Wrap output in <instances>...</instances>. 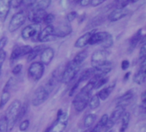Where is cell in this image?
Segmentation results:
<instances>
[{"label":"cell","mask_w":146,"mask_h":132,"mask_svg":"<svg viewBox=\"0 0 146 132\" xmlns=\"http://www.w3.org/2000/svg\"><path fill=\"white\" fill-rule=\"evenodd\" d=\"M94 89V82L90 80L86 85L76 94L73 101V106L76 112H83L88 106L89 100L92 96V92Z\"/></svg>","instance_id":"cell-1"},{"label":"cell","mask_w":146,"mask_h":132,"mask_svg":"<svg viewBox=\"0 0 146 132\" xmlns=\"http://www.w3.org/2000/svg\"><path fill=\"white\" fill-rule=\"evenodd\" d=\"M21 107V101L19 100H15L14 101L11 102V104L7 108L5 112V115L3 117L6 120L9 131H11L14 128V126L16 125V119Z\"/></svg>","instance_id":"cell-2"},{"label":"cell","mask_w":146,"mask_h":132,"mask_svg":"<svg viewBox=\"0 0 146 132\" xmlns=\"http://www.w3.org/2000/svg\"><path fill=\"white\" fill-rule=\"evenodd\" d=\"M114 40L111 34L109 32H94L90 38L89 45H97L100 44L104 49L110 48L113 46Z\"/></svg>","instance_id":"cell-3"},{"label":"cell","mask_w":146,"mask_h":132,"mask_svg":"<svg viewBox=\"0 0 146 132\" xmlns=\"http://www.w3.org/2000/svg\"><path fill=\"white\" fill-rule=\"evenodd\" d=\"M80 66H81V64H79L78 62H76L75 60L73 59L72 61H70L65 66L63 71L62 72L61 81L65 84H68L70 82H72L74 80V78L76 76L77 73L79 72Z\"/></svg>","instance_id":"cell-4"},{"label":"cell","mask_w":146,"mask_h":132,"mask_svg":"<svg viewBox=\"0 0 146 132\" xmlns=\"http://www.w3.org/2000/svg\"><path fill=\"white\" fill-rule=\"evenodd\" d=\"M50 93L44 86L38 87L33 93L32 97V105L33 107H38L47 101Z\"/></svg>","instance_id":"cell-5"},{"label":"cell","mask_w":146,"mask_h":132,"mask_svg":"<svg viewBox=\"0 0 146 132\" xmlns=\"http://www.w3.org/2000/svg\"><path fill=\"white\" fill-rule=\"evenodd\" d=\"M27 73L31 80L38 82L42 78L44 73V65L41 62H33L30 64Z\"/></svg>","instance_id":"cell-6"},{"label":"cell","mask_w":146,"mask_h":132,"mask_svg":"<svg viewBox=\"0 0 146 132\" xmlns=\"http://www.w3.org/2000/svg\"><path fill=\"white\" fill-rule=\"evenodd\" d=\"M26 19H27V14L25 13V11L21 10V11L15 13L11 17L10 21L9 23V27H8L9 31L10 33H13L16 31L17 29H19L25 23Z\"/></svg>","instance_id":"cell-7"},{"label":"cell","mask_w":146,"mask_h":132,"mask_svg":"<svg viewBox=\"0 0 146 132\" xmlns=\"http://www.w3.org/2000/svg\"><path fill=\"white\" fill-rule=\"evenodd\" d=\"M126 112V107H123V106H116L115 109L112 112L110 117H109V119H108V123L105 126V129L108 131L111 130L114 125L119 121L120 119H121L123 113Z\"/></svg>","instance_id":"cell-8"},{"label":"cell","mask_w":146,"mask_h":132,"mask_svg":"<svg viewBox=\"0 0 146 132\" xmlns=\"http://www.w3.org/2000/svg\"><path fill=\"white\" fill-rule=\"evenodd\" d=\"M109 55H110V52L105 49L98 50L93 52V54L92 55V59H91L92 65V67H98L108 62Z\"/></svg>","instance_id":"cell-9"},{"label":"cell","mask_w":146,"mask_h":132,"mask_svg":"<svg viewBox=\"0 0 146 132\" xmlns=\"http://www.w3.org/2000/svg\"><path fill=\"white\" fill-rule=\"evenodd\" d=\"M68 114L63 112L60 117L56 118L55 124L50 128L49 132H63L68 125Z\"/></svg>","instance_id":"cell-10"},{"label":"cell","mask_w":146,"mask_h":132,"mask_svg":"<svg viewBox=\"0 0 146 132\" xmlns=\"http://www.w3.org/2000/svg\"><path fill=\"white\" fill-rule=\"evenodd\" d=\"M40 32V26L39 24H31L25 27L21 31V37L24 40L33 39L38 36V33Z\"/></svg>","instance_id":"cell-11"},{"label":"cell","mask_w":146,"mask_h":132,"mask_svg":"<svg viewBox=\"0 0 146 132\" xmlns=\"http://www.w3.org/2000/svg\"><path fill=\"white\" fill-rule=\"evenodd\" d=\"M46 14L47 13L45 10L36 9L32 8V9L27 14V18L33 24H39L40 22L44 21V19Z\"/></svg>","instance_id":"cell-12"},{"label":"cell","mask_w":146,"mask_h":132,"mask_svg":"<svg viewBox=\"0 0 146 132\" xmlns=\"http://www.w3.org/2000/svg\"><path fill=\"white\" fill-rule=\"evenodd\" d=\"M55 38L54 36V26L48 25L42 31H40L37 36V40L40 42H47Z\"/></svg>","instance_id":"cell-13"},{"label":"cell","mask_w":146,"mask_h":132,"mask_svg":"<svg viewBox=\"0 0 146 132\" xmlns=\"http://www.w3.org/2000/svg\"><path fill=\"white\" fill-rule=\"evenodd\" d=\"M31 49H32V47L27 45L15 47L10 55V61L14 62L15 60H18L20 58H21L25 55H27L29 53V52L31 51Z\"/></svg>","instance_id":"cell-14"},{"label":"cell","mask_w":146,"mask_h":132,"mask_svg":"<svg viewBox=\"0 0 146 132\" xmlns=\"http://www.w3.org/2000/svg\"><path fill=\"white\" fill-rule=\"evenodd\" d=\"M12 80H13L12 78L9 79V81L6 82L4 88L2 91V94L0 97V109L4 107L5 105L9 102V101L10 99V89H11L12 82H13Z\"/></svg>","instance_id":"cell-15"},{"label":"cell","mask_w":146,"mask_h":132,"mask_svg":"<svg viewBox=\"0 0 146 132\" xmlns=\"http://www.w3.org/2000/svg\"><path fill=\"white\" fill-rule=\"evenodd\" d=\"M72 33V27L68 23H62L57 27H54V36L63 38Z\"/></svg>","instance_id":"cell-16"},{"label":"cell","mask_w":146,"mask_h":132,"mask_svg":"<svg viewBox=\"0 0 146 132\" xmlns=\"http://www.w3.org/2000/svg\"><path fill=\"white\" fill-rule=\"evenodd\" d=\"M55 52L51 47H44L40 53V62L44 65H48L54 58Z\"/></svg>","instance_id":"cell-17"},{"label":"cell","mask_w":146,"mask_h":132,"mask_svg":"<svg viewBox=\"0 0 146 132\" xmlns=\"http://www.w3.org/2000/svg\"><path fill=\"white\" fill-rule=\"evenodd\" d=\"M146 79V62L140 63V67L133 76V82L136 84H143Z\"/></svg>","instance_id":"cell-18"},{"label":"cell","mask_w":146,"mask_h":132,"mask_svg":"<svg viewBox=\"0 0 146 132\" xmlns=\"http://www.w3.org/2000/svg\"><path fill=\"white\" fill-rule=\"evenodd\" d=\"M12 4V0H0V21H4L8 16Z\"/></svg>","instance_id":"cell-19"},{"label":"cell","mask_w":146,"mask_h":132,"mask_svg":"<svg viewBox=\"0 0 146 132\" xmlns=\"http://www.w3.org/2000/svg\"><path fill=\"white\" fill-rule=\"evenodd\" d=\"M128 14V9H127L126 8L124 9H115L108 16V19L110 21H117L122 18H124L125 16H127Z\"/></svg>","instance_id":"cell-20"},{"label":"cell","mask_w":146,"mask_h":132,"mask_svg":"<svg viewBox=\"0 0 146 132\" xmlns=\"http://www.w3.org/2000/svg\"><path fill=\"white\" fill-rule=\"evenodd\" d=\"M95 32V30H92V31H89L86 34H84L83 35H81L80 38L77 39V40L75 41L74 43V46L76 48H83L85 47L86 46L89 45V40H90V38L91 36L92 35V34Z\"/></svg>","instance_id":"cell-21"},{"label":"cell","mask_w":146,"mask_h":132,"mask_svg":"<svg viewBox=\"0 0 146 132\" xmlns=\"http://www.w3.org/2000/svg\"><path fill=\"white\" fill-rule=\"evenodd\" d=\"M142 32H143L142 28L138 30L133 34V36L131 38L130 42H129V52H133L136 48V46L139 45V43L141 42V40L143 38V33Z\"/></svg>","instance_id":"cell-22"},{"label":"cell","mask_w":146,"mask_h":132,"mask_svg":"<svg viewBox=\"0 0 146 132\" xmlns=\"http://www.w3.org/2000/svg\"><path fill=\"white\" fill-rule=\"evenodd\" d=\"M133 98V91L128 90L124 94H122L121 97H119V99L117 101V106L127 107V105H128L131 102Z\"/></svg>","instance_id":"cell-23"},{"label":"cell","mask_w":146,"mask_h":132,"mask_svg":"<svg viewBox=\"0 0 146 132\" xmlns=\"http://www.w3.org/2000/svg\"><path fill=\"white\" fill-rule=\"evenodd\" d=\"M115 84L114 83L113 85H110V86H108L106 88H102L97 94V95L98 96V98L100 99V101H105V100H107L109 98V96L110 95V94L113 92V90L115 88Z\"/></svg>","instance_id":"cell-24"},{"label":"cell","mask_w":146,"mask_h":132,"mask_svg":"<svg viewBox=\"0 0 146 132\" xmlns=\"http://www.w3.org/2000/svg\"><path fill=\"white\" fill-rule=\"evenodd\" d=\"M130 119H131V114L127 112H125L121 117V126L120 129V132H125L130 124Z\"/></svg>","instance_id":"cell-25"},{"label":"cell","mask_w":146,"mask_h":132,"mask_svg":"<svg viewBox=\"0 0 146 132\" xmlns=\"http://www.w3.org/2000/svg\"><path fill=\"white\" fill-rule=\"evenodd\" d=\"M94 76V69L93 67L92 68H88L86 69L83 73L82 75L80 76V79L78 80V82L80 83H81L82 82H86V81H89L92 78V76Z\"/></svg>","instance_id":"cell-26"},{"label":"cell","mask_w":146,"mask_h":132,"mask_svg":"<svg viewBox=\"0 0 146 132\" xmlns=\"http://www.w3.org/2000/svg\"><path fill=\"white\" fill-rule=\"evenodd\" d=\"M44 48V46H37L32 48L31 51L29 52V53L27 54V60L28 61L33 60L37 56H38L41 53V52L43 51Z\"/></svg>","instance_id":"cell-27"},{"label":"cell","mask_w":146,"mask_h":132,"mask_svg":"<svg viewBox=\"0 0 146 132\" xmlns=\"http://www.w3.org/2000/svg\"><path fill=\"white\" fill-rule=\"evenodd\" d=\"M97 116L93 113H89L86 116L85 119H84V127L87 130L90 129L92 125L94 124V122L96 121Z\"/></svg>","instance_id":"cell-28"},{"label":"cell","mask_w":146,"mask_h":132,"mask_svg":"<svg viewBox=\"0 0 146 132\" xmlns=\"http://www.w3.org/2000/svg\"><path fill=\"white\" fill-rule=\"evenodd\" d=\"M100 102H101V101L98 98V96L97 94H94L93 96H91V98L89 100V102H88V106L92 110H95L98 107H99Z\"/></svg>","instance_id":"cell-29"},{"label":"cell","mask_w":146,"mask_h":132,"mask_svg":"<svg viewBox=\"0 0 146 132\" xmlns=\"http://www.w3.org/2000/svg\"><path fill=\"white\" fill-rule=\"evenodd\" d=\"M50 4H51V0H40L39 2L36 3L33 8L36 9L45 10Z\"/></svg>","instance_id":"cell-30"},{"label":"cell","mask_w":146,"mask_h":132,"mask_svg":"<svg viewBox=\"0 0 146 132\" xmlns=\"http://www.w3.org/2000/svg\"><path fill=\"white\" fill-rule=\"evenodd\" d=\"M141 41H142V45L139 51V60L140 63H143V62H146V44L145 36H143Z\"/></svg>","instance_id":"cell-31"},{"label":"cell","mask_w":146,"mask_h":132,"mask_svg":"<svg viewBox=\"0 0 146 132\" xmlns=\"http://www.w3.org/2000/svg\"><path fill=\"white\" fill-rule=\"evenodd\" d=\"M87 56H88L87 51L84 50V51H81V52H80L79 53H77L76 56H75L73 59L75 60L76 62H78L79 64H80L82 65V64L84 63V61L86 60V58H87Z\"/></svg>","instance_id":"cell-32"},{"label":"cell","mask_w":146,"mask_h":132,"mask_svg":"<svg viewBox=\"0 0 146 132\" xmlns=\"http://www.w3.org/2000/svg\"><path fill=\"white\" fill-rule=\"evenodd\" d=\"M27 109H28V105L27 103H25L23 104V106L21 107L20 108V111H19V113H18V116H17V119H16V124L22 121V119L23 117L26 115L27 112Z\"/></svg>","instance_id":"cell-33"},{"label":"cell","mask_w":146,"mask_h":132,"mask_svg":"<svg viewBox=\"0 0 146 132\" xmlns=\"http://www.w3.org/2000/svg\"><path fill=\"white\" fill-rule=\"evenodd\" d=\"M108 81H109V77H107V76H104V77L99 78L96 81H93L94 82V89H98V88H102L104 85H105L108 82Z\"/></svg>","instance_id":"cell-34"},{"label":"cell","mask_w":146,"mask_h":132,"mask_svg":"<svg viewBox=\"0 0 146 132\" xmlns=\"http://www.w3.org/2000/svg\"><path fill=\"white\" fill-rule=\"evenodd\" d=\"M129 4L127 0H115L113 3L115 9H124Z\"/></svg>","instance_id":"cell-35"},{"label":"cell","mask_w":146,"mask_h":132,"mask_svg":"<svg viewBox=\"0 0 146 132\" xmlns=\"http://www.w3.org/2000/svg\"><path fill=\"white\" fill-rule=\"evenodd\" d=\"M29 125H30V121H29L28 119H25V120L21 121L20 125H19V130H20V131H26L29 128Z\"/></svg>","instance_id":"cell-36"},{"label":"cell","mask_w":146,"mask_h":132,"mask_svg":"<svg viewBox=\"0 0 146 132\" xmlns=\"http://www.w3.org/2000/svg\"><path fill=\"white\" fill-rule=\"evenodd\" d=\"M55 21V15L52 13L50 14H46L44 19V22L48 26V25H52V23Z\"/></svg>","instance_id":"cell-37"},{"label":"cell","mask_w":146,"mask_h":132,"mask_svg":"<svg viewBox=\"0 0 146 132\" xmlns=\"http://www.w3.org/2000/svg\"><path fill=\"white\" fill-rule=\"evenodd\" d=\"M36 3H37V0H21L20 6H23L24 8L27 9L29 7H33Z\"/></svg>","instance_id":"cell-38"},{"label":"cell","mask_w":146,"mask_h":132,"mask_svg":"<svg viewBox=\"0 0 146 132\" xmlns=\"http://www.w3.org/2000/svg\"><path fill=\"white\" fill-rule=\"evenodd\" d=\"M108 119H109V115L105 113V114H104V115L101 117V119H100V120H99V122H98V125L100 127H102L103 130H104V129L105 128L107 123H108Z\"/></svg>","instance_id":"cell-39"},{"label":"cell","mask_w":146,"mask_h":132,"mask_svg":"<svg viewBox=\"0 0 146 132\" xmlns=\"http://www.w3.org/2000/svg\"><path fill=\"white\" fill-rule=\"evenodd\" d=\"M0 132H9L8 125L4 117L0 118Z\"/></svg>","instance_id":"cell-40"},{"label":"cell","mask_w":146,"mask_h":132,"mask_svg":"<svg viewBox=\"0 0 146 132\" xmlns=\"http://www.w3.org/2000/svg\"><path fill=\"white\" fill-rule=\"evenodd\" d=\"M5 59H6V52L4 51H1L0 52V76L2 73V68H3Z\"/></svg>","instance_id":"cell-41"},{"label":"cell","mask_w":146,"mask_h":132,"mask_svg":"<svg viewBox=\"0 0 146 132\" xmlns=\"http://www.w3.org/2000/svg\"><path fill=\"white\" fill-rule=\"evenodd\" d=\"M77 16H78V13L76 11H71L67 15V20L68 21L70 22V21H73L74 19H76Z\"/></svg>","instance_id":"cell-42"},{"label":"cell","mask_w":146,"mask_h":132,"mask_svg":"<svg viewBox=\"0 0 146 132\" xmlns=\"http://www.w3.org/2000/svg\"><path fill=\"white\" fill-rule=\"evenodd\" d=\"M7 42H8V38L6 36H3L0 39V52L3 51V48L7 45Z\"/></svg>","instance_id":"cell-43"},{"label":"cell","mask_w":146,"mask_h":132,"mask_svg":"<svg viewBox=\"0 0 146 132\" xmlns=\"http://www.w3.org/2000/svg\"><path fill=\"white\" fill-rule=\"evenodd\" d=\"M21 70H22V64H16V65L12 69V73H13L14 75H18V74L21 73Z\"/></svg>","instance_id":"cell-44"},{"label":"cell","mask_w":146,"mask_h":132,"mask_svg":"<svg viewBox=\"0 0 146 132\" xmlns=\"http://www.w3.org/2000/svg\"><path fill=\"white\" fill-rule=\"evenodd\" d=\"M80 84V83L79 82H77L71 88V89H70V91H69V96H73V95L75 94V92H76L77 88H79Z\"/></svg>","instance_id":"cell-45"},{"label":"cell","mask_w":146,"mask_h":132,"mask_svg":"<svg viewBox=\"0 0 146 132\" xmlns=\"http://www.w3.org/2000/svg\"><path fill=\"white\" fill-rule=\"evenodd\" d=\"M130 66V62L127 60V59H124L122 62H121V69L123 70H126L127 69H128Z\"/></svg>","instance_id":"cell-46"},{"label":"cell","mask_w":146,"mask_h":132,"mask_svg":"<svg viewBox=\"0 0 146 132\" xmlns=\"http://www.w3.org/2000/svg\"><path fill=\"white\" fill-rule=\"evenodd\" d=\"M105 0H91V3L90 5L92 7H97L100 4H102Z\"/></svg>","instance_id":"cell-47"},{"label":"cell","mask_w":146,"mask_h":132,"mask_svg":"<svg viewBox=\"0 0 146 132\" xmlns=\"http://www.w3.org/2000/svg\"><path fill=\"white\" fill-rule=\"evenodd\" d=\"M102 131H103V128L100 127L98 125H97L94 128H92V129L90 131V132H102Z\"/></svg>","instance_id":"cell-48"},{"label":"cell","mask_w":146,"mask_h":132,"mask_svg":"<svg viewBox=\"0 0 146 132\" xmlns=\"http://www.w3.org/2000/svg\"><path fill=\"white\" fill-rule=\"evenodd\" d=\"M21 3V0H12V5L15 8L20 7Z\"/></svg>","instance_id":"cell-49"},{"label":"cell","mask_w":146,"mask_h":132,"mask_svg":"<svg viewBox=\"0 0 146 132\" xmlns=\"http://www.w3.org/2000/svg\"><path fill=\"white\" fill-rule=\"evenodd\" d=\"M146 94H145V92H143L142 93V95H141V100H142V102L145 104V101H146Z\"/></svg>","instance_id":"cell-50"},{"label":"cell","mask_w":146,"mask_h":132,"mask_svg":"<svg viewBox=\"0 0 146 132\" xmlns=\"http://www.w3.org/2000/svg\"><path fill=\"white\" fill-rule=\"evenodd\" d=\"M130 75H131V72H127L125 76H124V80L125 81H127L128 78H129V76H130Z\"/></svg>","instance_id":"cell-51"},{"label":"cell","mask_w":146,"mask_h":132,"mask_svg":"<svg viewBox=\"0 0 146 132\" xmlns=\"http://www.w3.org/2000/svg\"><path fill=\"white\" fill-rule=\"evenodd\" d=\"M127 1H128V3H133L138 2L139 0H127Z\"/></svg>","instance_id":"cell-52"},{"label":"cell","mask_w":146,"mask_h":132,"mask_svg":"<svg viewBox=\"0 0 146 132\" xmlns=\"http://www.w3.org/2000/svg\"><path fill=\"white\" fill-rule=\"evenodd\" d=\"M107 132H115V131L114 130H112V129H111V130H110V131H107Z\"/></svg>","instance_id":"cell-53"},{"label":"cell","mask_w":146,"mask_h":132,"mask_svg":"<svg viewBox=\"0 0 146 132\" xmlns=\"http://www.w3.org/2000/svg\"><path fill=\"white\" fill-rule=\"evenodd\" d=\"M49 131H50V128H49V129H48V130H47L45 132H49Z\"/></svg>","instance_id":"cell-54"},{"label":"cell","mask_w":146,"mask_h":132,"mask_svg":"<svg viewBox=\"0 0 146 132\" xmlns=\"http://www.w3.org/2000/svg\"><path fill=\"white\" fill-rule=\"evenodd\" d=\"M68 1H70V2H74V1H75V0H68Z\"/></svg>","instance_id":"cell-55"},{"label":"cell","mask_w":146,"mask_h":132,"mask_svg":"<svg viewBox=\"0 0 146 132\" xmlns=\"http://www.w3.org/2000/svg\"><path fill=\"white\" fill-rule=\"evenodd\" d=\"M88 130H89V129H87V131H84V132H90Z\"/></svg>","instance_id":"cell-56"}]
</instances>
